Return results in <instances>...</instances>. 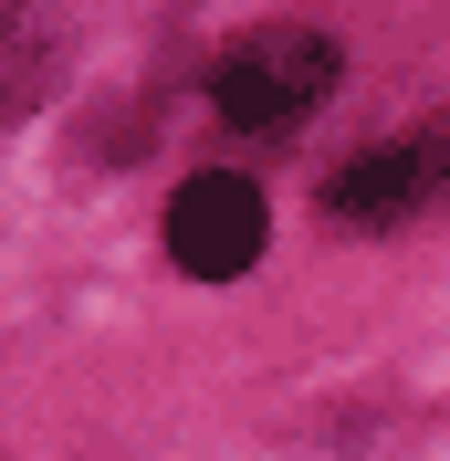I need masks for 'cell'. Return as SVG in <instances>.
<instances>
[{
    "label": "cell",
    "mask_w": 450,
    "mask_h": 461,
    "mask_svg": "<svg viewBox=\"0 0 450 461\" xmlns=\"http://www.w3.org/2000/svg\"><path fill=\"white\" fill-rule=\"evenodd\" d=\"M346 53H336V32H314V22H262L241 32L220 63H210V105H220V126H293V115H314L325 95H336Z\"/></svg>",
    "instance_id": "obj_1"
},
{
    "label": "cell",
    "mask_w": 450,
    "mask_h": 461,
    "mask_svg": "<svg viewBox=\"0 0 450 461\" xmlns=\"http://www.w3.org/2000/svg\"><path fill=\"white\" fill-rule=\"evenodd\" d=\"M429 200V178H419V147L409 137H388V147H356V158H346L336 178H325V210H336V221H409V210Z\"/></svg>",
    "instance_id": "obj_3"
},
{
    "label": "cell",
    "mask_w": 450,
    "mask_h": 461,
    "mask_svg": "<svg viewBox=\"0 0 450 461\" xmlns=\"http://www.w3.org/2000/svg\"><path fill=\"white\" fill-rule=\"evenodd\" d=\"M409 147H419V178H429V200H450V115L409 126Z\"/></svg>",
    "instance_id": "obj_4"
},
{
    "label": "cell",
    "mask_w": 450,
    "mask_h": 461,
    "mask_svg": "<svg viewBox=\"0 0 450 461\" xmlns=\"http://www.w3.org/2000/svg\"><path fill=\"white\" fill-rule=\"evenodd\" d=\"M262 189L252 178H230V168H199L189 189L168 200V252L178 273H199V284H230V273H252L262 262Z\"/></svg>",
    "instance_id": "obj_2"
}]
</instances>
